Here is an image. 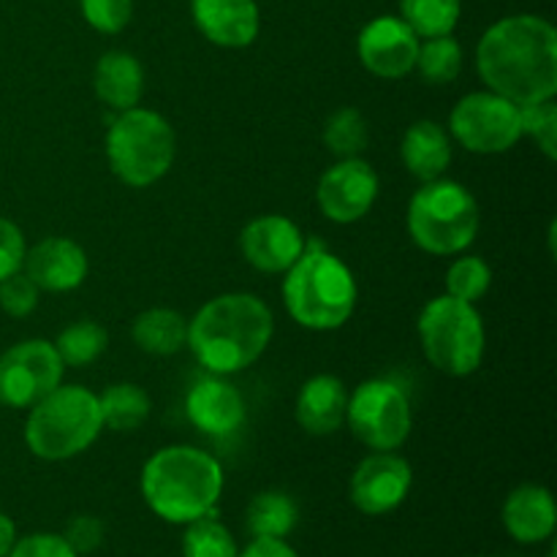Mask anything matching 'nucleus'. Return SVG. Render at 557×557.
<instances>
[{
  "mask_svg": "<svg viewBox=\"0 0 557 557\" xmlns=\"http://www.w3.org/2000/svg\"><path fill=\"white\" fill-rule=\"evenodd\" d=\"M188 422L210 438H226L245 422V397L223 375H207L185 397Z\"/></svg>",
  "mask_w": 557,
  "mask_h": 557,
  "instance_id": "obj_16",
  "label": "nucleus"
},
{
  "mask_svg": "<svg viewBox=\"0 0 557 557\" xmlns=\"http://www.w3.org/2000/svg\"><path fill=\"white\" fill-rule=\"evenodd\" d=\"M522 136H531L539 150L555 161L557 158V107L555 101H539L520 107Z\"/></svg>",
  "mask_w": 557,
  "mask_h": 557,
  "instance_id": "obj_32",
  "label": "nucleus"
},
{
  "mask_svg": "<svg viewBox=\"0 0 557 557\" xmlns=\"http://www.w3.org/2000/svg\"><path fill=\"white\" fill-rule=\"evenodd\" d=\"M449 136L476 156H500L522 139L520 107L493 90L471 92L449 114Z\"/></svg>",
  "mask_w": 557,
  "mask_h": 557,
  "instance_id": "obj_10",
  "label": "nucleus"
},
{
  "mask_svg": "<svg viewBox=\"0 0 557 557\" xmlns=\"http://www.w3.org/2000/svg\"><path fill=\"white\" fill-rule=\"evenodd\" d=\"M283 275V302L299 326L332 332L351 319L359 297L357 277L321 243L305 245L302 256Z\"/></svg>",
  "mask_w": 557,
  "mask_h": 557,
  "instance_id": "obj_4",
  "label": "nucleus"
},
{
  "mask_svg": "<svg viewBox=\"0 0 557 557\" xmlns=\"http://www.w3.org/2000/svg\"><path fill=\"white\" fill-rule=\"evenodd\" d=\"M275 319L256 294L232 292L210 299L188 321V343L196 362L212 375H234L267 351Z\"/></svg>",
  "mask_w": 557,
  "mask_h": 557,
  "instance_id": "obj_2",
  "label": "nucleus"
},
{
  "mask_svg": "<svg viewBox=\"0 0 557 557\" xmlns=\"http://www.w3.org/2000/svg\"><path fill=\"white\" fill-rule=\"evenodd\" d=\"M370 141L368 120L359 109L343 107L324 125V145L335 158H359Z\"/></svg>",
  "mask_w": 557,
  "mask_h": 557,
  "instance_id": "obj_29",
  "label": "nucleus"
},
{
  "mask_svg": "<svg viewBox=\"0 0 557 557\" xmlns=\"http://www.w3.org/2000/svg\"><path fill=\"white\" fill-rule=\"evenodd\" d=\"M403 163L422 183L444 177L451 163V136L435 120H419L406 131L400 145Z\"/></svg>",
  "mask_w": 557,
  "mask_h": 557,
  "instance_id": "obj_22",
  "label": "nucleus"
},
{
  "mask_svg": "<svg viewBox=\"0 0 557 557\" xmlns=\"http://www.w3.org/2000/svg\"><path fill=\"white\" fill-rule=\"evenodd\" d=\"M379 199V174L362 158H337L319 180L315 201L332 223H357Z\"/></svg>",
  "mask_w": 557,
  "mask_h": 557,
  "instance_id": "obj_12",
  "label": "nucleus"
},
{
  "mask_svg": "<svg viewBox=\"0 0 557 557\" xmlns=\"http://www.w3.org/2000/svg\"><path fill=\"white\" fill-rule=\"evenodd\" d=\"M14 542H16L14 520H11L9 515H3V511H0V557H5L11 553Z\"/></svg>",
  "mask_w": 557,
  "mask_h": 557,
  "instance_id": "obj_39",
  "label": "nucleus"
},
{
  "mask_svg": "<svg viewBox=\"0 0 557 557\" xmlns=\"http://www.w3.org/2000/svg\"><path fill=\"white\" fill-rule=\"evenodd\" d=\"M348 392L337 375L321 373L305 381L297 397V422L310 435H332L346 422Z\"/></svg>",
  "mask_w": 557,
  "mask_h": 557,
  "instance_id": "obj_20",
  "label": "nucleus"
},
{
  "mask_svg": "<svg viewBox=\"0 0 557 557\" xmlns=\"http://www.w3.org/2000/svg\"><path fill=\"white\" fill-rule=\"evenodd\" d=\"M103 430L98 395L79 384H60L30 406L25 444L30 455L47 462H63L96 444Z\"/></svg>",
  "mask_w": 557,
  "mask_h": 557,
  "instance_id": "obj_5",
  "label": "nucleus"
},
{
  "mask_svg": "<svg viewBox=\"0 0 557 557\" xmlns=\"http://www.w3.org/2000/svg\"><path fill=\"white\" fill-rule=\"evenodd\" d=\"M462 14V0H400V20L419 38L451 36Z\"/></svg>",
  "mask_w": 557,
  "mask_h": 557,
  "instance_id": "obj_26",
  "label": "nucleus"
},
{
  "mask_svg": "<svg viewBox=\"0 0 557 557\" xmlns=\"http://www.w3.org/2000/svg\"><path fill=\"white\" fill-rule=\"evenodd\" d=\"M422 38L400 16H375L357 38V54L370 74L381 79H403L417 65Z\"/></svg>",
  "mask_w": 557,
  "mask_h": 557,
  "instance_id": "obj_14",
  "label": "nucleus"
},
{
  "mask_svg": "<svg viewBox=\"0 0 557 557\" xmlns=\"http://www.w3.org/2000/svg\"><path fill=\"white\" fill-rule=\"evenodd\" d=\"M63 539L71 544V549H74L79 557L96 553V549L103 544V522L90 515L74 517V520L65 525Z\"/></svg>",
  "mask_w": 557,
  "mask_h": 557,
  "instance_id": "obj_37",
  "label": "nucleus"
},
{
  "mask_svg": "<svg viewBox=\"0 0 557 557\" xmlns=\"http://www.w3.org/2000/svg\"><path fill=\"white\" fill-rule=\"evenodd\" d=\"M305 234L292 218L261 215L253 218L239 234V250L253 270L281 275L305 250Z\"/></svg>",
  "mask_w": 557,
  "mask_h": 557,
  "instance_id": "obj_15",
  "label": "nucleus"
},
{
  "mask_svg": "<svg viewBox=\"0 0 557 557\" xmlns=\"http://www.w3.org/2000/svg\"><path fill=\"white\" fill-rule=\"evenodd\" d=\"M5 557H79L65 542L63 533H30L16 539Z\"/></svg>",
  "mask_w": 557,
  "mask_h": 557,
  "instance_id": "obj_35",
  "label": "nucleus"
},
{
  "mask_svg": "<svg viewBox=\"0 0 557 557\" xmlns=\"http://www.w3.org/2000/svg\"><path fill=\"white\" fill-rule=\"evenodd\" d=\"M25 275L38 292H74L87 277V253L69 237H47L25 250Z\"/></svg>",
  "mask_w": 557,
  "mask_h": 557,
  "instance_id": "obj_17",
  "label": "nucleus"
},
{
  "mask_svg": "<svg viewBox=\"0 0 557 557\" xmlns=\"http://www.w3.org/2000/svg\"><path fill=\"white\" fill-rule=\"evenodd\" d=\"M134 343L152 357H172L188 343V319L172 308H150L131 326Z\"/></svg>",
  "mask_w": 557,
  "mask_h": 557,
  "instance_id": "obj_23",
  "label": "nucleus"
},
{
  "mask_svg": "<svg viewBox=\"0 0 557 557\" xmlns=\"http://www.w3.org/2000/svg\"><path fill=\"white\" fill-rule=\"evenodd\" d=\"M493 286V270L479 256H460L446 272V294L462 302H479Z\"/></svg>",
  "mask_w": 557,
  "mask_h": 557,
  "instance_id": "obj_31",
  "label": "nucleus"
},
{
  "mask_svg": "<svg viewBox=\"0 0 557 557\" xmlns=\"http://www.w3.org/2000/svg\"><path fill=\"white\" fill-rule=\"evenodd\" d=\"M419 343L441 373L451 379H466L482 368L487 332H484L482 313L471 302L449 297H435L419 313Z\"/></svg>",
  "mask_w": 557,
  "mask_h": 557,
  "instance_id": "obj_8",
  "label": "nucleus"
},
{
  "mask_svg": "<svg viewBox=\"0 0 557 557\" xmlns=\"http://www.w3.org/2000/svg\"><path fill=\"white\" fill-rule=\"evenodd\" d=\"M223 466L205 449L174 444L158 449L141 468V498L156 517L172 525H188L215 515L223 495Z\"/></svg>",
  "mask_w": 557,
  "mask_h": 557,
  "instance_id": "obj_3",
  "label": "nucleus"
},
{
  "mask_svg": "<svg viewBox=\"0 0 557 557\" xmlns=\"http://www.w3.org/2000/svg\"><path fill=\"white\" fill-rule=\"evenodd\" d=\"M79 5L87 25L107 36L123 30L134 16V0H79Z\"/></svg>",
  "mask_w": 557,
  "mask_h": 557,
  "instance_id": "obj_33",
  "label": "nucleus"
},
{
  "mask_svg": "<svg viewBox=\"0 0 557 557\" xmlns=\"http://www.w3.org/2000/svg\"><path fill=\"white\" fill-rule=\"evenodd\" d=\"M177 152L169 120L152 109H125L107 131V158L114 177L131 188H147L166 177Z\"/></svg>",
  "mask_w": 557,
  "mask_h": 557,
  "instance_id": "obj_7",
  "label": "nucleus"
},
{
  "mask_svg": "<svg viewBox=\"0 0 557 557\" xmlns=\"http://www.w3.org/2000/svg\"><path fill=\"white\" fill-rule=\"evenodd\" d=\"M103 428L117 430V433H134L136 428L150 417V395L136 384H112L98 395Z\"/></svg>",
  "mask_w": 557,
  "mask_h": 557,
  "instance_id": "obj_25",
  "label": "nucleus"
},
{
  "mask_svg": "<svg viewBox=\"0 0 557 557\" xmlns=\"http://www.w3.org/2000/svg\"><path fill=\"white\" fill-rule=\"evenodd\" d=\"M239 547L232 531L215 515L188 522L183 533V557H237Z\"/></svg>",
  "mask_w": 557,
  "mask_h": 557,
  "instance_id": "obj_30",
  "label": "nucleus"
},
{
  "mask_svg": "<svg viewBox=\"0 0 557 557\" xmlns=\"http://www.w3.org/2000/svg\"><path fill=\"white\" fill-rule=\"evenodd\" d=\"M237 557H299L286 539H250Z\"/></svg>",
  "mask_w": 557,
  "mask_h": 557,
  "instance_id": "obj_38",
  "label": "nucleus"
},
{
  "mask_svg": "<svg viewBox=\"0 0 557 557\" xmlns=\"http://www.w3.org/2000/svg\"><path fill=\"white\" fill-rule=\"evenodd\" d=\"M63 359L54 343L36 337L0 354V406L30 408L63 384Z\"/></svg>",
  "mask_w": 557,
  "mask_h": 557,
  "instance_id": "obj_11",
  "label": "nucleus"
},
{
  "mask_svg": "<svg viewBox=\"0 0 557 557\" xmlns=\"http://www.w3.org/2000/svg\"><path fill=\"white\" fill-rule=\"evenodd\" d=\"M25 234L9 218H0V281L22 270L25 261Z\"/></svg>",
  "mask_w": 557,
  "mask_h": 557,
  "instance_id": "obj_36",
  "label": "nucleus"
},
{
  "mask_svg": "<svg viewBox=\"0 0 557 557\" xmlns=\"http://www.w3.org/2000/svg\"><path fill=\"white\" fill-rule=\"evenodd\" d=\"M346 422L354 438L373 451H397L413 428L411 400L403 386L386 379H370L348 397Z\"/></svg>",
  "mask_w": 557,
  "mask_h": 557,
  "instance_id": "obj_9",
  "label": "nucleus"
},
{
  "mask_svg": "<svg viewBox=\"0 0 557 557\" xmlns=\"http://www.w3.org/2000/svg\"><path fill=\"white\" fill-rule=\"evenodd\" d=\"M190 14L201 36L215 47L243 49L259 36L256 0H190Z\"/></svg>",
  "mask_w": 557,
  "mask_h": 557,
  "instance_id": "obj_18",
  "label": "nucleus"
},
{
  "mask_svg": "<svg viewBox=\"0 0 557 557\" xmlns=\"http://www.w3.org/2000/svg\"><path fill=\"white\" fill-rule=\"evenodd\" d=\"M479 76L517 107L549 101L557 92V30L536 14L504 16L476 47Z\"/></svg>",
  "mask_w": 557,
  "mask_h": 557,
  "instance_id": "obj_1",
  "label": "nucleus"
},
{
  "mask_svg": "<svg viewBox=\"0 0 557 557\" xmlns=\"http://www.w3.org/2000/svg\"><path fill=\"white\" fill-rule=\"evenodd\" d=\"M408 234L430 256H455L479 234L476 196L455 180H430L408 205Z\"/></svg>",
  "mask_w": 557,
  "mask_h": 557,
  "instance_id": "obj_6",
  "label": "nucleus"
},
{
  "mask_svg": "<svg viewBox=\"0 0 557 557\" xmlns=\"http://www.w3.org/2000/svg\"><path fill=\"white\" fill-rule=\"evenodd\" d=\"M413 471L395 451H373L351 476V504L368 517H384L400 509L411 493Z\"/></svg>",
  "mask_w": 557,
  "mask_h": 557,
  "instance_id": "obj_13",
  "label": "nucleus"
},
{
  "mask_svg": "<svg viewBox=\"0 0 557 557\" xmlns=\"http://www.w3.org/2000/svg\"><path fill=\"white\" fill-rule=\"evenodd\" d=\"M506 533L520 544H542L555 536L557 509L555 498L542 484H520L511 490L500 511Z\"/></svg>",
  "mask_w": 557,
  "mask_h": 557,
  "instance_id": "obj_19",
  "label": "nucleus"
},
{
  "mask_svg": "<svg viewBox=\"0 0 557 557\" xmlns=\"http://www.w3.org/2000/svg\"><path fill=\"white\" fill-rule=\"evenodd\" d=\"M297 504L281 490H264L245 509V528L253 539H288V533L297 528Z\"/></svg>",
  "mask_w": 557,
  "mask_h": 557,
  "instance_id": "obj_24",
  "label": "nucleus"
},
{
  "mask_svg": "<svg viewBox=\"0 0 557 557\" xmlns=\"http://www.w3.org/2000/svg\"><path fill=\"white\" fill-rule=\"evenodd\" d=\"M38 294L36 283L20 270L0 281V308L14 319H25L38 308Z\"/></svg>",
  "mask_w": 557,
  "mask_h": 557,
  "instance_id": "obj_34",
  "label": "nucleus"
},
{
  "mask_svg": "<svg viewBox=\"0 0 557 557\" xmlns=\"http://www.w3.org/2000/svg\"><path fill=\"white\" fill-rule=\"evenodd\" d=\"M92 90H96L98 101L107 103L114 112L139 107L141 96H145V69L131 52L114 49L96 63Z\"/></svg>",
  "mask_w": 557,
  "mask_h": 557,
  "instance_id": "obj_21",
  "label": "nucleus"
},
{
  "mask_svg": "<svg viewBox=\"0 0 557 557\" xmlns=\"http://www.w3.org/2000/svg\"><path fill=\"white\" fill-rule=\"evenodd\" d=\"M413 71H419V76L428 85H449V82H455L462 71L460 41L451 36H435L419 41Z\"/></svg>",
  "mask_w": 557,
  "mask_h": 557,
  "instance_id": "obj_27",
  "label": "nucleus"
},
{
  "mask_svg": "<svg viewBox=\"0 0 557 557\" xmlns=\"http://www.w3.org/2000/svg\"><path fill=\"white\" fill-rule=\"evenodd\" d=\"M109 346V332L103 330L96 321H74L71 326H65L63 332L54 341L60 359L69 368H87V364L96 362Z\"/></svg>",
  "mask_w": 557,
  "mask_h": 557,
  "instance_id": "obj_28",
  "label": "nucleus"
}]
</instances>
